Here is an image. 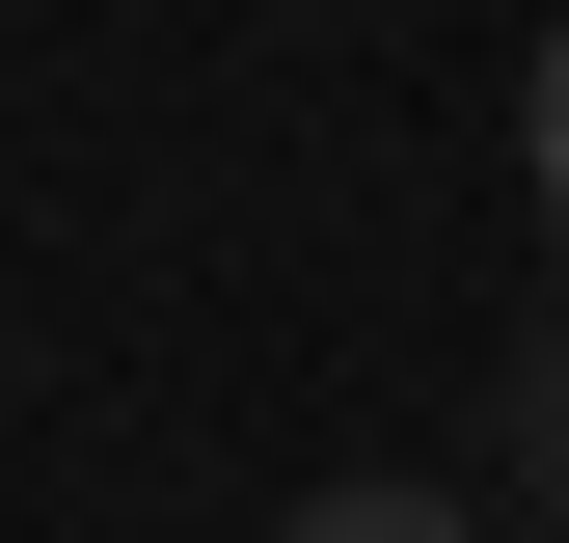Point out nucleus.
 <instances>
[{
	"mask_svg": "<svg viewBox=\"0 0 569 543\" xmlns=\"http://www.w3.org/2000/svg\"><path fill=\"white\" fill-rule=\"evenodd\" d=\"M271 543H488V516H461V490H299Z\"/></svg>",
	"mask_w": 569,
	"mask_h": 543,
	"instance_id": "1",
	"label": "nucleus"
},
{
	"mask_svg": "<svg viewBox=\"0 0 569 543\" xmlns=\"http://www.w3.org/2000/svg\"><path fill=\"white\" fill-rule=\"evenodd\" d=\"M516 190H542V272H569V28H542V82H516Z\"/></svg>",
	"mask_w": 569,
	"mask_h": 543,
	"instance_id": "2",
	"label": "nucleus"
}]
</instances>
